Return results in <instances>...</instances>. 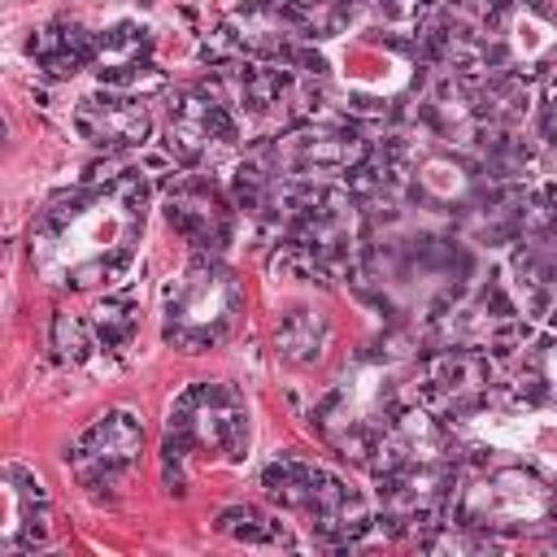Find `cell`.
I'll list each match as a JSON object with an SVG mask.
<instances>
[{"label": "cell", "instance_id": "obj_1", "mask_svg": "<svg viewBox=\"0 0 557 557\" xmlns=\"http://www.w3.org/2000/svg\"><path fill=\"white\" fill-rule=\"evenodd\" d=\"M144 213H148V183L135 170L57 196L30 222V265L52 287H70V292L109 283L135 257V244L144 235Z\"/></svg>", "mask_w": 557, "mask_h": 557}, {"label": "cell", "instance_id": "obj_2", "mask_svg": "<svg viewBox=\"0 0 557 557\" xmlns=\"http://www.w3.org/2000/svg\"><path fill=\"white\" fill-rule=\"evenodd\" d=\"M248 448V400L231 383H191L170 400L165 483L183 492V461H231Z\"/></svg>", "mask_w": 557, "mask_h": 557}, {"label": "cell", "instance_id": "obj_3", "mask_svg": "<svg viewBox=\"0 0 557 557\" xmlns=\"http://www.w3.org/2000/svg\"><path fill=\"white\" fill-rule=\"evenodd\" d=\"M161 313H165V326H161L165 344H174L178 352H205L235 331L244 313V287L218 257L200 252L165 287Z\"/></svg>", "mask_w": 557, "mask_h": 557}, {"label": "cell", "instance_id": "obj_4", "mask_svg": "<svg viewBox=\"0 0 557 557\" xmlns=\"http://www.w3.org/2000/svg\"><path fill=\"white\" fill-rule=\"evenodd\" d=\"M261 487L270 500H278L283 509L309 518V527L339 544V540H357L366 531V500L352 483H344L339 474H331L318 461L305 457H278L265 466Z\"/></svg>", "mask_w": 557, "mask_h": 557}, {"label": "cell", "instance_id": "obj_5", "mask_svg": "<svg viewBox=\"0 0 557 557\" xmlns=\"http://www.w3.org/2000/svg\"><path fill=\"white\" fill-rule=\"evenodd\" d=\"M557 518V487L527 466H492L474 474L457 496V522L466 531H535Z\"/></svg>", "mask_w": 557, "mask_h": 557}, {"label": "cell", "instance_id": "obj_6", "mask_svg": "<svg viewBox=\"0 0 557 557\" xmlns=\"http://www.w3.org/2000/svg\"><path fill=\"white\" fill-rule=\"evenodd\" d=\"M139 457H144V422L131 409H109L87 431H78V440L65 453V466L91 500L113 505L131 483V474L139 470Z\"/></svg>", "mask_w": 557, "mask_h": 557}, {"label": "cell", "instance_id": "obj_7", "mask_svg": "<svg viewBox=\"0 0 557 557\" xmlns=\"http://www.w3.org/2000/svg\"><path fill=\"white\" fill-rule=\"evenodd\" d=\"M239 144V122L235 109L209 91V87H183L170 96L165 109V148L187 165V170H205L218 165L222 157H231Z\"/></svg>", "mask_w": 557, "mask_h": 557}, {"label": "cell", "instance_id": "obj_8", "mask_svg": "<svg viewBox=\"0 0 557 557\" xmlns=\"http://www.w3.org/2000/svg\"><path fill=\"white\" fill-rule=\"evenodd\" d=\"M352 196L331 187V183H292L287 187V226L292 244L322 261L335 265L352 248Z\"/></svg>", "mask_w": 557, "mask_h": 557}, {"label": "cell", "instance_id": "obj_9", "mask_svg": "<svg viewBox=\"0 0 557 557\" xmlns=\"http://www.w3.org/2000/svg\"><path fill=\"white\" fill-rule=\"evenodd\" d=\"M392 178L405 183L409 200L431 213H457L479 200V178L466 157L444 152V148H413L396 144L392 148Z\"/></svg>", "mask_w": 557, "mask_h": 557}, {"label": "cell", "instance_id": "obj_10", "mask_svg": "<svg viewBox=\"0 0 557 557\" xmlns=\"http://www.w3.org/2000/svg\"><path fill=\"white\" fill-rule=\"evenodd\" d=\"M231 200L226 191L209 178V174H183L170 183L165 200H161V213L170 222V231H178L196 252L205 257H218L231 239Z\"/></svg>", "mask_w": 557, "mask_h": 557}, {"label": "cell", "instance_id": "obj_11", "mask_svg": "<svg viewBox=\"0 0 557 557\" xmlns=\"http://www.w3.org/2000/svg\"><path fill=\"white\" fill-rule=\"evenodd\" d=\"M0 500H4L0 553L4 557H22V553L44 548L48 535H52V509H48V492H44L39 474L17 466V461H9L4 474H0Z\"/></svg>", "mask_w": 557, "mask_h": 557}, {"label": "cell", "instance_id": "obj_12", "mask_svg": "<svg viewBox=\"0 0 557 557\" xmlns=\"http://www.w3.org/2000/svg\"><path fill=\"white\" fill-rule=\"evenodd\" d=\"M74 131L91 148L126 152V148H139L152 135V113H148V104L139 96L104 87V91H91V96H83L74 104Z\"/></svg>", "mask_w": 557, "mask_h": 557}, {"label": "cell", "instance_id": "obj_13", "mask_svg": "<svg viewBox=\"0 0 557 557\" xmlns=\"http://www.w3.org/2000/svg\"><path fill=\"white\" fill-rule=\"evenodd\" d=\"M222 22H226V35L239 44V52H252L257 61H296L300 57L305 26L278 0H231Z\"/></svg>", "mask_w": 557, "mask_h": 557}, {"label": "cell", "instance_id": "obj_14", "mask_svg": "<svg viewBox=\"0 0 557 557\" xmlns=\"http://www.w3.org/2000/svg\"><path fill=\"white\" fill-rule=\"evenodd\" d=\"M274 161L292 174H348L366 161V139L352 126H300L274 144Z\"/></svg>", "mask_w": 557, "mask_h": 557}, {"label": "cell", "instance_id": "obj_15", "mask_svg": "<svg viewBox=\"0 0 557 557\" xmlns=\"http://www.w3.org/2000/svg\"><path fill=\"white\" fill-rule=\"evenodd\" d=\"M104 87L126 91L131 83H139L152 70V30L135 17H122L113 26H104L91 39V65H87Z\"/></svg>", "mask_w": 557, "mask_h": 557}, {"label": "cell", "instance_id": "obj_16", "mask_svg": "<svg viewBox=\"0 0 557 557\" xmlns=\"http://www.w3.org/2000/svg\"><path fill=\"white\" fill-rule=\"evenodd\" d=\"M422 122L431 126L435 139L453 144H470L483 135L487 117L479 109V87H470L461 74H440L431 83V91L422 96Z\"/></svg>", "mask_w": 557, "mask_h": 557}, {"label": "cell", "instance_id": "obj_17", "mask_svg": "<svg viewBox=\"0 0 557 557\" xmlns=\"http://www.w3.org/2000/svg\"><path fill=\"white\" fill-rule=\"evenodd\" d=\"M91 39H96V35H87L78 22L57 17V22H48V26H39V30L30 35L26 52H30V61H35L48 78H70V74H78L83 65H91Z\"/></svg>", "mask_w": 557, "mask_h": 557}, {"label": "cell", "instance_id": "obj_18", "mask_svg": "<svg viewBox=\"0 0 557 557\" xmlns=\"http://www.w3.org/2000/svg\"><path fill=\"white\" fill-rule=\"evenodd\" d=\"M326 339H331V326H326V318L313 313V309H292V313H283V322H278V331H274V348H278V357L292 361V366H313V361L322 357Z\"/></svg>", "mask_w": 557, "mask_h": 557}, {"label": "cell", "instance_id": "obj_19", "mask_svg": "<svg viewBox=\"0 0 557 557\" xmlns=\"http://www.w3.org/2000/svg\"><path fill=\"white\" fill-rule=\"evenodd\" d=\"M487 379H492V370H487V361L474 357V352H444L440 366L431 370V387H435L444 400H453V405L474 400V396L487 387Z\"/></svg>", "mask_w": 557, "mask_h": 557}, {"label": "cell", "instance_id": "obj_20", "mask_svg": "<svg viewBox=\"0 0 557 557\" xmlns=\"http://www.w3.org/2000/svg\"><path fill=\"white\" fill-rule=\"evenodd\" d=\"M213 527H218V535H226V540H235V544H248V548H278V544L287 548V544H292L287 527H283L278 518L252 509V505H231V509H222Z\"/></svg>", "mask_w": 557, "mask_h": 557}, {"label": "cell", "instance_id": "obj_21", "mask_svg": "<svg viewBox=\"0 0 557 557\" xmlns=\"http://www.w3.org/2000/svg\"><path fill=\"white\" fill-rule=\"evenodd\" d=\"M135 331H139V305H135L126 292H113V296H104V300L96 305V313H91V335H96L100 348L122 352V348L135 339Z\"/></svg>", "mask_w": 557, "mask_h": 557}, {"label": "cell", "instance_id": "obj_22", "mask_svg": "<svg viewBox=\"0 0 557 557\" xmlns=\"http://www.w3.org/2000/svg\"><path fill=\"white\" fill-rule=\"evenodd\" d=\"M500 35H505L509 57H513V61H522V65H531V61L548 57V52H553V44H557L553 26H548L540 13H509V17H505V26H500Z\"/></svg>", "mask_w": 557, "mask_h": 557}, {"label": "cell", "instance_id": "obj_23", "mask_svg": "<svg viewBox=\"0 0 557 557\" xmlns=\"http://www.w3.org/2000/svg\"><path fill=\"white\" fill-rule=\"evenodd\" d=\"M479 109L487 122L496 126H509L527 113V87L513 78V74H492L483 87H479Z\"/></svg>", "mask_w": 557, "mask_h": 557}, {"label": "cell", "instance_id": "obj_24", "mask_svg": "<svg viewBox=\"0 0 557 557\" xmlns=\"http://www.w3.org/2000/svg\"><path fill=\"white\" fill-rule=\"evenodd\" d=\"M52 348H57L70 366H78V361L87 357V348H91L87 322L74 318V313H57V318H52Z\"/></svg>", "mask_w": 557, "mask_h": 557}, {"label": "cell", "instance_id": "obj_25", "mask_svg": "<svg viewBox=\"0 0 557 557\" xmlns=\"http://www.w3.org/2000/svg\"><path fill=\"white\" fill-rule=\"evenodd\" d=\"M344 4H348V0H287L292 17H296L309 35H326V30L344 17Z\"/></svg>", "mask_w": 557, "mask_h": 557}, {"label": "cell", "instance_id": "obj_26", "mask_svg": "<svg viewBox=\"0 0 557 557\" xmlns=\"http://www.w3.org/2000/svg\"><path fill=\"white\" fill-rule=\"evenodd\" d=\"M265 191H270V170H261L257 161H244L235 170V205L239 209H261Z\"/></svg>", "mask_w": 557, "mask_h": 557}, {"label": "cell", "instance_id": "obj_27", "mask_svg": "<svg viewBox=\"0 0 557 557\" xmlns=\"http://www.w3.org/2000/svg\"><path fill=\"white\" fill-rule=\"evenodd\" d=\"M540 135H544V144L557 152V78L544 87V96H540Z\"/></svg>", "mask_w": 557, "mask_h": 557}]
</instances>
